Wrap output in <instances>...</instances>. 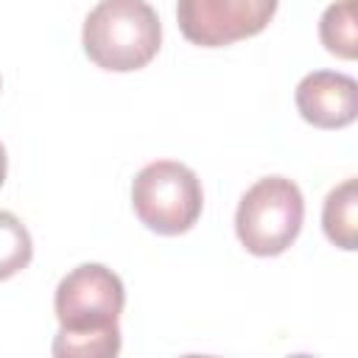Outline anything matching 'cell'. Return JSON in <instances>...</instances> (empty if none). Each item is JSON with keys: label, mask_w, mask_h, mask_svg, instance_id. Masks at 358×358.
<instances>
[{"label": "cell", "mask_w": 358, "mask_h": 358, "mask_svg": "<svg viewBox=\"0 0 358 358\" xmlns=\"http://www.w3.org/2000/svg\"><path fill=\"white\" fill-rule=\"evenodd\" d=\"M126 291L120 277L101 263H81L56 285L53 308L59 358H112L120 352V324Z\"/></svg>", "instance_id": "obj_1"}, {"label": "cell", "mask_w": 358, "mask_h": 358, "mask_svg": "<svg viewBox=\"0 0 358 358\" xmlns=\"http://www.w3.org/2000/svg\"><path fill=\"white\" fill-rule=\"evenodd\" d=\"M81 45L101 70L131 73L157 56L162 25L145 0H101L84 20Z\"/></svg>", "instance_id": "obj_2"}, {"label": "cell", "mask_w": 358, "mask_h": 358, "mask_svg": "<svg viewBox=\"0 0 358 358\" xmlns=\"http://www.w3.org/2000/svg\"><path fill=\"white\" fill-rule=\"evenodd\" d=\"M305 199L285 176L257 179L238 201L235 232L246 252L257 257L282 255L299 235Z\"/></svg>", "instance_id": "obj_3"}, {"label": "cell", "mask_w": 358, "mask_h": 358, "mask_svg": "<svg viewBox=\"0 0 358 358\" xmlns=\"http://www.w3.org/2000/svg\"><path fill=\"white\" fill-rule=\"evenodd\" d=\"M131 207L151 232L182 235L193 229V224L201 215V182L182 162H148L131 182Z\"/></svg>", "instance_id": "obj_4"}, {"label": "cell", "mask_w": 358, "mask_h": 358, "mask_svg": "<svg viewBox=\"0 0 358 358\" xmlns=\"http://www.w3.org/2000/svg\"><path fill=\"white\" fill-rule=\"evenodd\" d=\"M280 0H176V22L187 42L224 48L260 34Z\"/></svg>", "instance_id": "obj_5"}, {"label": "cell", "mask_w": 358, "mask_h": 358, "mask_svg": "<svg viewBox=\"0 0 358 358\" xmlns=\"http://www.w3.org/2000/svg\"><path fill=\"white\" fill-rule=\"evenodd\" d=\"M296 109L316 129H344L358 115V84L336 70L308 73L296 84Z\"/></svg>", "instance_id": "obj_6"}, {"label": "cell", "mask_w": 358, "mask_h": 358, "mask_svg": "<svg viewBox=\"0 0 358 358\" xmlns=\"http://www.w3.org/2000/svg\"><path fill=\"white\" fill-rule=\"evenodd\" d=\"M322 227L330 243L338 249L352 252L358 246V182L344 179L338 187H333L324 199L322 210Z\"/></svg>", "instance_id": "obj_7"}, {"label": "cell", "mask_w": 358, "mask_h": 358, "mask_svg": "<svg viewBox=\"0 0 358 358\" xmlns=\"http://www.w3.org/2000/svg\"><path fill=\"white\" fill-rule=\"evenodd\" d=\"M322 45L338 59H355L358 36H355V0H338L324 8L319 20Z\"/></svg>", "instance_id": "obj_8"}, {"label": "cell", "mask_w": 358, "mask_h": 358, "mask_svg": "<svg viewBox=\"0 0 358 358\" xmlns=\"http://www.w3.org/2000/svg\"><path fill=\"white\" fill-rule=\"evenodd\" d=\"M34 257V243L25 229V224L8 213L0 210V280H8L20 274Z\"/></svg>", "instance_id": "obj_9"}, {"label": "cell", "mask_w": 358, "mask_h": 358, "mask_svg": "<svg viewBox=\"0 0 358 358\" xmlns=\"http://www.w3.org/2000/svg\"><path fill=\"white\" fill-rule=\"evenodd\" d=\"M6 171H8V157H6V148L0 143V185L6 182Z\"/></svg>", "instance_id": "obj_10"}]
</instances>
